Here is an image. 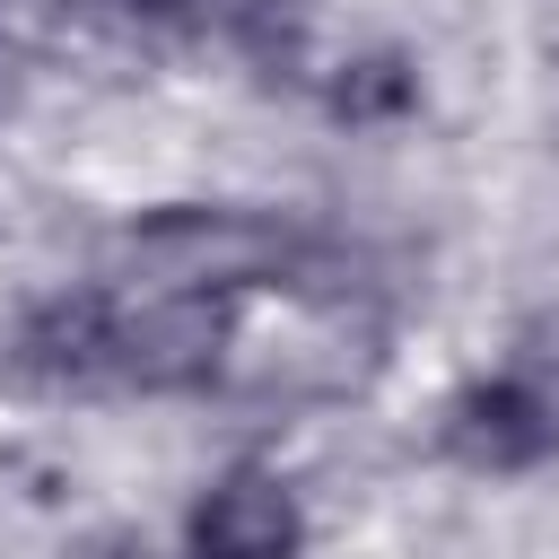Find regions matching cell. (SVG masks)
Instances as JSON below:
<instances>
[{
  "mask_svg": "<svg viewBox=\"0 0 559 559\" xmlns=\"http://www.w3.org/2000/svg\"><path fill=\"white\" fill-rule=\"evenodd\" d=\"M445 445L480 472H524L559 445V402L533 384V376H489V384H463L454 411H445Z\"/></svg>",
  "mask_w": 559,
  "mask_h": 559,
  "instance_id": "6da1fadb",
  "label": "cell"
},
{
  "mask_svg": "<svg viewBox=\"0 0 559 559\" xmlns=\"http://www.w3.org/2000/svg\"><path fill=\"white\" fill-rule=\"evenodd\" d=\"M192 559H297V498L271 472H227L192 507Z\"/></svg>",
  "mask_w": 559,
  "mask_h": 559,
  "instance_id": "7a4b0ae2",
  "label": "cell"
},
{
  "mask_svg": "<svg viewBox=\"0 0 559 559\" xmlns=\"http://www.w3.org/2000/svg\"><path fill=\"white\" fill-rule=\"evenodd\" d=\"M402 105H411V70L393 52L349 61V79L332 87V114H349V122H376V114H402Z\"/></svg>",
  "mask_w": 559,
  "mask_h": 559,
  "instance_id": "3957f363",
  "label": "cell"
},
{
  "mask_svg": "<svg viewBox=\"0 0 559 559\" xmlns=\"http://www.w3.org/2000/svg\"><path fill=\"white\" fill-rule=\"evenodd\" d=\"M131 9H140V17H175L183 0H131Z\"/></svg>",
  "mask_w": 559,
  "mask_h": 559,
  "instance_id": "277c9868",
  "label": "cell"
}]
</instances>
